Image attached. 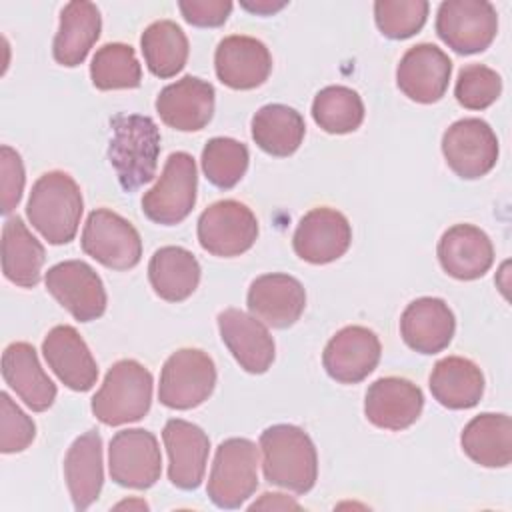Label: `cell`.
I'll use <instances>...</instances> for the list:
<instances>
[{
  "instance_id": "1",
  "label": "cell",
  "mask_w": 512,
  "mask_h": 512,
  "mask_svg": "<svg viewBox=\"0 0 512 512\" xmlns=\"http://www.w3.org/2000/svg\"><path fill=\"white\" fill-rule=\"evenodd\" d=\"M264 478L294 494H306L318 478V454L310 436L294 424H274L260 434Z\"/></svg>"
},
{
  "instance_id": "2",
  "label": "cell",
  "mask_w": 512,
  "mask_h": 512,
  "mask_svg": "<svg viewBox=\"0 0 512 512\" xmlns=\"http://www.w3.org/2000/svg\"><path fill=\"white\" fill-rule=\"evenodd\" d=\"M110 164L126 192H134L156 176L160 156V130L150 116L116 114L110 120Z\"/></svg>"
},
{
  "instance_id": "3",
  "label": "cell",
  "mask_w": 512,
  "mask_h": 512,
  "mask_svg": "<svg viewBox=\"0 0 512 512\" xmlns=\"http://www.w3.org/2000/svg\"><path fill=\"white\" fill-rule=\"evenodd\" d=\"M84 200L76 180L62 170L44 172L32 186L26 204L30 224L50 242L68 244L78 232Z\"/></svg>"
},
{
  "instance_id": "4",
  "label": "cell",
  "mask_w": 512,
  "mask_h": 512,
  "mask_svg": "<svg viewBox=\"0 0 512 512\" xmlns=\"http://www.w3.org/2000/svg\"><path fill=\"white\" fill-rule=\"evenodd\" d=\"M152 384V374L144 364L130 358L118 360L92 398V414L106 426L138 422L150 410Z\"/></svg>"
},
{
  "instance_id": "5",
  "label": "cell",
  "mask_w": 512,
  "mask_h": 512,
  "mask_svg": "<svg viewBox=\"0 0 512 512\" xmlns=\"http://www.w3.org/2000/svg\"><path fill=\"white\" fill-rule=\"evenodd\" d=\"M258 488V448L248 438L220 442L208 476V498L218 508H240Z\"/></svg>"
},
{
  "instance_id": "6",
  "label": "cell",
  "mask_w": 512,
  "mask_h": 512,
  "mask_svg": "<svg viewBox=\"0 0 512 512\" xmlns=\"http://www.w3.org/2000/svg\"><path fill=\"white\" fill-rule=\"evenodd\" d=\"M214 386V360L200 348H180L160 370L158 400L172 410H190L208 400Z\"/></svg>"
},
{
  "instance_id": "7",
  "label": "cell",
  "mask_w": 512,
  "mask_h": 512,
  "mask_svg": "<svg viewBox=\"0 0 512 512\" xmlns=\"http://www.w3.org/2000/svg\"><path fill=\"white\" fill-rule=\"evenodd\" d=\"M198 174L188 152H172L158 182L142 196V212L148 220L174 226L182 222L196 204Z\"/></svg>"
},
{
  "instance_id": "8",
  "label": "cell",
  "mask_w": 512,
  "mask_h": 512,
  "mask_svg": "<svg viewBox=\"0 0 512 512\" xmlns=\"http://www.w3.org/2000/svg\"><path fill=\"white\" fill-rule=\"evenodd\" d=\"M198 242L212 256L232 258L252 248L258 238V220L240 200H218L198 218Z\"/></svg>"
},
{
  "instance_id": "9",
  "label": "cell",
  "mask_w": 512,
  "mask_h": 512,
  "mask_svg": "<svg viewBox=\"0 0 512 512\" xmlns=\"http://www.w3.org/2000/svg\"><path fill=\"white\" fill-rule=\"evenodd\" d=\"M498 32L496 8L486 0H446L436 12V34L458 54L486 50Z\"/></svg>"
},
{
  "instance_id": "10",
  "label": "cell",
  "mask_w": 512,
  "mask_h": 512,
  "mask_svg": "<svg viewBox=\"0 0 512 512\" xmlns=\"http://www.w3.org/2000/svg\"><path fill=\"white\" fill-rule=\"evenodd\" d=\"M80 244L90 258L112 270H130L142 258L138 230L108 208H96L88 214Z\"/></svg>"
},
{
  "instance_id": "11",
  "label": "cell",
  "mask_w": 512,
  "mask_h": 512,
  "mask_svg": "<svg viewBox=\"0 0 512 512\" xmlns=\"http://www.w3.org/2000/svg\"><path fill=\"white\" fill-rule=\"evenodd\" d=\"M110 478L124 488L146 490L154 486L162 472L158 440L144 428L120 430L108 446Z\"/></svg>"
},
{
  "instance_id": "12",
  "label": "cell",
  "mask_w": 512,
  "mask_h": 512,
  "mask_svg": "<svg viewBox=\"0 0 512 512\" xmlns=\"http://www.w3.org/2000/svg\"><path fill=\"white\" fill-rule=\"evenodd\" d=\"M442 154L456 176L476 180L496 166L498 138L488 122L480 118H462L446 128L442 136Z\"/></svg>"
},
{
  "instance_id": "13",
  "label": "cell",
  "mask_w": 512,
  "mask_h": 512,
  "mask_svg": "<svg viewBox=\"0 0 512 512\" xmlns=\"http://www.w3.org/2000/svg\"><path fill=\"white\" fill-rule=\"evenodd\" d=\"M46 290L78 322H90L106 310V290L96 270L82 260H64L48 268Z\"/></svg>"
},
{
  "instance_id": "14",
  "label": "cell",
  "mask_w": 512,
  "mask_h": 512,
  "mask_svg": "<svg viewBox=\"0 0 512 512\" xmlns=\"http://www.w3.org/2000/svg\"><path fill=\"white\" fill-rule=\"evenodd\" d=\"M352 242L348 218L328 206L306 212L294 232L292 246L298 258L310 264H328L344 256Z\"/></svg>"
},
{
  "instance_id": "15",
  "label": "cell",
  "mask_w": 512,
  "mask_h": 512,
  "mask_svg": "<svg viewBox=\"0 0 512 512\" xmlns=\"http://www.w3.org/2000/svg\"><path fill=\"white\" fill-rule=\"evenodd\" d=\"M380 340L366 326H346L326 344L322 364L328 376L340 384H358L380 362Z\"/></svg>"
},
{
  "instance_id": "16",
  "label": "cell",
  "mask_w": 512,
  "mask_h": 512,
  "mask_svg": "<svg viewBox=\"0 0 512 512\" xmlns=\"http://www.w3.org/2000/svg\"><path fill=\"white\" fill-rule=\"evenodd\" d=\"M452 62L436 44L422 42L404 52L396 68V84L414 102H438L450 82Z\"/></svg>"
},
{
  "instance_id": "17",
  "label": "cell",
  "mask_w": 512,
  "mask_h": 512,
  "mask_svg": "<svg viewBox=\"0 0 512 512\" xmlns=\"http://www.w3.org/2000/svg\"><path fill=\"white\" fill-rule=\"evenodd\" d=\"M424 408L422 390L400 376H384L372 382L364 398V414L370 424L384 430L412 426Z\"/></svg>"
},
{
  "instance_id": "18",
  "label": "cell",
  "mask_w": 512,
  "mask_h": 512,
  "mask_svg": "<svg viewBox=\"0 0 512 512\" xmlns=\"http://www.w3.org/2000/svg\"><path fill=\"white\" fill-rule=\"evenodd\" d=\"M218 80L234 90H252L264 84L272 72V56L264 42L234 34L220 40L214 52Z\"/></svg>"
},
{
  "instance_id": "19",
  "label": "cell",
  "mask_w": 512,
  "mask_h": 512,
  "mask_svg": "<svg viewBox=\"0 0 512 512\" xmlns=\"http://www.w3.org/2000/svg\"><path fill=\"white\" fill-rule=\"evenodd\" d=\"M248 310L254 318L270 328H288L304 312L306 290L290 274H262L252 280L246 296Z\"/></svg>"
},
{
  "instance_id": "20",
  "label": "cell",
  "mask_w": 512,
  "mask_h": 512,
  "mask_svg": "<svg viewBox=\"0 0 512 512\" xmlns=\"http://www.w3.org/2000/svg\"><path fill=\"white\" fill-rule=\"evenodd\" d=\"M164 448L168 452V478L180 490H196L206 472L210 440L206 432L180 418L166 422L162 430Z\"/></svg>"
},
{
  "instance_id": "21",
  "label": "cell",
  "mask_w": 512,
  "mask_h": 512,
  "mask_svg": "<svg viewBox=\"0 0 512 512\" xmlns=\"http://www.w3.org/2000/svg\"><path fill=\"white\" fill-rule=\"evenodd\" d=\"M214 86L198 76H184L160 90L156 112L162 122L180 132L202 130L214 114Z\"/></svg>"
},
{
  "instance_id": "22",
  "label": "cell",
  "mask_w": 512,
  "mask_h": 512,
  "mask_svg": "<svg viewBox=\"0 0 512 512\" xmlns=\"http://www.w3.org/2000/svg\"><path fill=\"white\" fill-rule=\"evenodd\" d=\"M218 330L234 360L250 374H264L274 362V340L258 318L238 308H226L218 314Z\"/></svg>"
},
{
  "instance_id": "23",
  "label": "cell",
  "mask_w": 512,
  "mask_h": 512,
  "mask_svg": "<svg viewBox=\"0 0 512 512\" xmlns=\"http://www.w3.org/2000/svg\"><path fill=\"white\" fill-rule=\"evenodd\" d=\"M42 354L58 380L74 390L86 392L98 380L96 360L74 326H54L42 342Z\"/></svg>"
},
{
  "instance_id": "24",
  "label": "cell",
  "mask_w": 512,
  "mask_h": 512,
  "mask_svg": "<svg viewBox=\"0 0 512 512\" xmlns=\"http://www.w3.org/2000/svg\"><path fill=\"white\" fill-rule=\"evenodd\" d=\"M456 320L442 298L422 296L412 300L400 316V336L420 354L442 352L454 336Z\"/></svg>"
},
{
  "instance_id": "25",
  "label": "cell",
  "mask_w": 512,
  "mask_h": 512,
  "mask_svg": "<svg viewBox=\"0 0 512 512\" xmlns=\"http://www.w3.org/2000/svg\"><path fill=\"white\" fill-rule=\"evenodd\" d=\"M438 260L456 280H476L494 262V246L484 230L474 224H454L438 240Z\"/></svg>"
},
{
  "instance_id": "26",
  "label": "cell",
  "mask_w": 512,
  "mask_h": 512,
  "mask_svg": "<svg viewBox=\"0 0 512 512\" xmlns=\"http://www.w3.org/2000/svg\"><path fill=\"white\" fill-rule=\"evenodd\" d=\"M2 378L34 412L48 410L56 400V384L44 372L34 346L28 342H12L4 348Z\"/></svg>"
},
{
  "instance_id": "27",
  "label": "cell",
  "mask_w": 512,
  "mask_h": 512,
  "mask_svg": "<svg viewBox=\"0 0 512 512\" xmlns=\"http://www.w3.org/2000/svg\"><path fill=\"white\" fill-rule=\"evenodd\" d=\"M102 464V438L96 430L84 432L70 444L64 458V478L76 510H86L100 496Z\"/></svg>"
},
{
  "instance_id": "28",
  "label": "cell",
  "mask_w": 512,
  "mask_h": 512,
  "mask_svg": "<svg viewBox=\"0 0 512 512\" xmlns=\"http://www.w3.org/2000/svg\"><path fill=\"white\" fill-rule=\"evenodd\" d=\"M100 30L102 18L96 4L84 0L68 2L60 12V26L52 44L54 60L68 68L82 64L100 38Z\"/></svg>"
},
{
  "instance_id": "29",
  "label": "cell",
  "mask_w": 512,
  "mask_h": 512,
  "mask_svg": "<svg viewBox=\"0 0 512 512\" xmlns=\"http://www.w3.org/2000/svg\"><path fill=\"white\" fill-rule=\"evenodd\" d=\"M464 454L484 468H504L512 462V422L508 414L474 416L460 434Z\"/></svg>"
},
{
  "instance_id": "30",
  "label": "cell",
  "mask_w": 512,
  "mask_h": 512,
  "mask_svg": "<svg viewBox=\"0 0 512 512\" xmlns=\"http://www.w3.org/2000/svg\"><path fill=\"white\" fill-rule=\"evenodd\" d=\"M430 392L434 400L444 408H472L484 394L482 370L472 360L462 356L442 358L432 368Z\"/></svg>"
},
{
  "instance_id": "31",
  "label": "cell",
  "mask_w": 512,
  "mask_h": 512,
  "mask_svg": "<svg viewBox=\"0 0 512 512\" xmlns=\"http://www.w3.org/2000/svg\"><path fill=\"white\" fill-rule=\"evenodd\" d=\"M148 280L162 300L182 302L198 288L200 264L196 256L182 246H162L148 262Z\"/></svg>"
},
{
  "instance_id": "32",
  "label": "cell",
  "mask_w": 512,
  "mask_h": 512,
  "mask_svg": "<svg viewBox=\"0 0 512 512\" xmlns=\"http://www.w3.org/2000/svg\"><path fill=\"white\" fill-rule=\"evenodd\" d=\"M46 260L44 246L26 228L20 216H12L2 228V272L22 288H32L40 282L42 264Z\"/></svg>"
},
{
  "instance_id": "33",
  "label": "cell",
  "mask_w": 512,
  "mask_h": 512,
  "mask_svg": "<svg viewBox=\"0 0 512 512\" xmlns=\"http://www.w3.org/2000/svg\"><path fill=\"white\" fill-rule=\"evenodd\" d=\"M252 138L264 152L272 156L294 154L306 134L300 112L286 104H266L252 116Z\"/></svg>"
},
{
  "instance_id": "34",
  "label": "cell",
  "mask_w": 512,
  "mask_h": 512,
  "mask_svg": "<svg viewBox=\"0 0 512 512\" xmlns=\"http://www.w3.org/2000/svg\"><path fill=\"white\" fill-rule=\"evenodd\" d=\"M148 70L158 78L176 76L188 60V38L172 20H156L140 36Z\"/></svg>"
},
{
  "instance_id": "35",
  "label": "cell",
  "mask_w": 512,
  "mask_h": 512,
  "mask_svg": "<svg viewBox=\"0 0 512 512\" xmlns=\"http://www.w3.org/2000/svg\"><path fill=\"white\" fill-rule=\"evenodd\" d=\"M312 118L328 134H348L360 128L364 102L348 86H326L314 96Z\"/></svg>"
},
{
  "instance_id": "36",
  "label": "cell",
  "mask_w": 512,
  "mask_h": 512,
  "mask_svg": "<svg viewBox=\"0 0 512 512\" xmlns=\"http://www.w3.org/2000/svg\"><path fill=\"white\" fill-rule=\"evenodd\" d=\"M90 78L98 90L138 88L142 68L130 44L110 42L96 50L90 64Z\"/></svg>"
},
{
  "instance_id": "37",
  "label": "cell",
  "mask_w": 512,
  "mask_h": 512,
  "mask_svg": "<svg viewBox=\"0 0 512 512\" xmlns=\"http://www.w3.org/2000/svg\"><path fill=\"white\" fill-rule=\"evenodd\" d=\"M248 160L250 154L246 144L228 136L210 138L200 158L208 182L224 190L236 186L242 180L248 170Z\"/></svg>"
},
{
  "instance_id": "38",
  "label": "cell",
  "mask_w": 512,
  "mask_h": 512,
  "mask_svg": "<svg viewBox=\"0 0 512 512\" xmlns=\"http://www.w3.org/2000/svg\"><path fill=\"white\" fill-rule=\"evenodd\" d=\"M428 10L426 0H378L374 2V20L386 38L404 40L422 30Z\"/></svg>"
},
{
  "instance_id": "39",
  "label": "cell",
  "mask_w": 512,
  "mask_h": 512,
  "mask_svg": "<svg viewBox=\"0 0 512 512\" xmlns=\"http://www.w3.org/2000/svg\"><path fill=\"white\" fill-rule=\"evenodd\" d=\"M502 78L496 70L484 64H468L458 72L454 96L468 110H484L498 100Z\"/></svg>"
},
{
  "instance_id": "40",
  "label": "cell",
  "mask_w": 512,
  "mask_h": 512,
  "mask_svg": "<svg viewBox=\"0 0 512 512\" xmlns=\"http://www.w3.org/2000/svg\"><path fill=\"white\" fill-rule=\"evenodd\" d=\"M36 438V424L28 414H24L14 400L2 392L0 394V452L16 454L26 450Z\"/></svg>"
},
{
  "instance_id": "41",
  "label": "cell",
  "mask_w": 512,
  "mask_h": 512,
  "mask_svg": "<svg viewBox=\"0 0 512 512\" xmlns=\"http://www.w3.org/2000/svg\"><path fill=\"white\" fill-rule=\"evenodd\" d=\"M24 182H26V174H24V164L20 154L10 148V146H2L0 148V188H2V214H10L24 192Z\"/></svg>"
},
{
  "instance_id": "42",
  "label": "cell",
  "mask_w": 512,
  "mask_h": 512,
  "mask_svg": "<svg viewBox=\"0 0 512 512\" xmlns=\"http://www.w3.org/2000/svg\"><path fill=\"white\" fill-rule=\"evenodd\" d=\"M178 8L188 24L200 26V28H214V26H222L228 20V16L232 12V2H228V0H180Z\"/></svg>"
},
{
  "instance_id": "43",
  "label": "cell",
  "mask_w": 512,
  "mask_h": 512,
  "mask_svg": "<svg viewBox=\"0 0 512 512\" xmlns=\"http://www.w3.org/2000/svg\"><path fill=\"white\" fill-rule=\"evenodd\" d=\"M256 508H266V510H288V508H300V504H296L294 500H290V498H286L284 494H270V492H266V494H262V500H258V502H254L252 506H250V510H256Z\"/></svg>"
},
{
  "instance_id": "44",
  "label": "cell",
  "mask_w": 512,
  "mask_h": 512,
  "mask_svg": "<svg viewBox=\"0 0 512 512\" xmlns=\"http://www.w3.org/2000/svg\"><path fill=\"white\" fill-rule=\"evenodd\" d=\"M242 6L254 14H272L286 6V2H272V0H258V2H242Z\"/></svg>"
}]
</instances>
